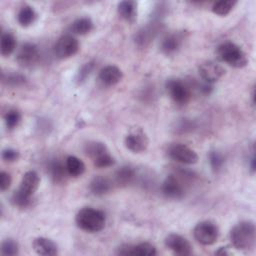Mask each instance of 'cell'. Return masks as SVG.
<instances>
[{"label": "cell", "mask_w": 256, "mask_h": 256, "mask_svg": "<svg viewBox=\"0 0 256 256\" xmlns=\"http://www.w3.org/2000/svg\"><path fill=\"white\" fill-rule=\"evenodd\" d=\"M40 184V177L36 171H27L20 182L19 188L14 191L11 197L12 203L20 208L28 207L31 204V197L37 191Z\"/></svg>", "instance_id": "cell-1"}, {"label": "cell", "mask_w": 256, "mask_h": 256, "mask_svg": "<svg viewBox=\"0 0 256 256\" xmlns=\"http://www.w3.org/2000/svg\"><path fill=\"white\" fill-rule=\"evenodd\" d=\"M136 177L135 170L131 166H122L115 173V183L118 186H127L131 184Z\"/></svg>", "instance_id": "cell-22"}, {"label": "cell", "mask_w": 256, "mask_h": 256, "mask_svg": "<svg viewBox=\"0 0 256 256\" xmlns=\"http://www.w3.org/2000/svg\"><path fill=\"white\" fill-rule=\"evenodd\" d=\"M94 66H95V64H94V62H92V61L85 63V64L79 69V71H78V73H77V75H76V82H77L78 84H82V83L89 77V75L91 74V72H92L93 69H94Z\"/></svg>", "instance_id": "cell-33"}, {"label": "cell", "mask_w": 256, "mask_h": 256, "mask_svg": "<svg viewBox=\"0 0 256 256\" xmlns=\"http://www.w3.org/2000/svg\"><path fill=\"white\" fill-rule=\"evenodd\" d=\"M77 226L87 232L101 231L106 223V216L103 211L91 207H85L78 211L75 217Z\"/></svg>", "instance_id": "cell-3"}, {"label": "cell", "mask_w": 256, "mask_h": 256, "mask_svg": "<svg viewBox=\"0 0 256 256\" xmlns=\"http://www.w3.org/2000/svg\"><path fill=\"white\" fill-rule=\"evenodd\" d=\"M79 50V42L72 35L61 36L54 45V53L59 59H67L74 56Z\"/></svg>", "instance_id": "cell-8"}, {"label": "cell", "mask_w": 256, "mask_h": 256, "mask_svg": "<svg viewBox=\"0 0 256 256\" xmlns=\"http://www.w3.org/2000/svg\"><path fill=\"white\" fill-rule=\"evenodd\" d=\"M225 162L224 156L218 151H211L209 153V163L213 171H219Z\"/></svg>", "instance_id": "cell-32"}, {"label": "cell", "mask_w": 256, "mask_h": 256, "mask_svg": "<svg viewBox=\"0 0 256 256\" xmlns=\"http://www.w3.org/2000/svg\"><path fill=\"white\" fill-rule=\"evenodd\" d=\"M250 169H251L252 172L255 171V157H254V155L250 159Z\"/></svg>", "instance_id": "cell-36"}, {"label": "cell", "mask_w": 256, "mask_h": 256, "mask_svg": "<svg viewBox=\"0 0 256 256\" xmlns=\"http://www.w3.org/2000/svg\"><path fill=\"white\" fill-rule=\"evenodd\" d=\"M89 188L92 194L96 196H102L111 190L112 183L108 178L104 176H97L92 179Z\"/></svg>", "instance_id": "cell-21"}, {"label": "cell", "mask_w": 256, "mask_h": 256, "mask_svg": "<svg viewBox=\"0 0 256 256\" xmlns=\"http://www.w3.org/2000/svg\"><path fill=\"white\" fill-rule=\"evenodd\" d=\"M21 121V114L16 109H10L4 115V122L7 129L12 130L16 128Z\"/></svg>", "instance_id": "cell-29"}, {"label": "cell", "mask_w": 256, "mask_h": 256, "mask_svg": "<svg viewBox=\"0 0 256 256\" xmlns=\"http://www.w3.org/2000/svg\"><path fill=\"white\" fill-rule=\"evenodd\" d=\"M194 238L202 245H212L219 236L218 227L211 221L199 222L193 230Z\"/></svg>", "instance_id": "cell-7"}, {"label": "cell", "mask_w": 256, "mask_h": 256, "mask_svg": "<svg viewBox=\"0 0 256 256\" xmlns=\"http://www.w3.org/2000/svg\"><path fill=\"white\" fill-rule=\"evenodd\" d=\"M184 40L183 33H171L165 36L161 42V50L166 55H172L176 53Z\"/></svg>", "instance_id": "cell-18"}, {"label": "cell", "mask_w": 256, "mask_h": 256, "mask_svg": "<svg viewBox=\"0 0 256 256\" xmlns=\"http://www.w3.org/2000/svg\"><path fill=\"white\" fill-rule=\"evenodd\" d=\"M162 193L170 199H181L185 194V188L179 176L175 174L168 175L161 186Z\"/></svg>", "instance_id": "cell-11"}, {"label": "cell", "mask_w": 256, "mask_h": 256, "mask_svg": "<svg viewBox=\"0 0 256 256\" xmlns=\"http://www.w3.org/2000/svg\"><path fill=\"white\" fill-rule=\"evenodd\" d=\"M236 5V1L232 0H221L217 1L212 5V12L219 16H225L231 12Z\"/></svg>", "instance_id": "cell-28"}, {"label": "cell", "mask_w": 256, "mask_h": 256, "mask_svg": "<svg viewBox=\"0 0 256 256\" xmlns=\"http://www.w3.org/2000/svg\"><path fill=\"white\" fill-rule=\"evenodd\" d=\"M36 17H37V13L35 12L34 8L31 7L30 5H24L20 8L17 14V21L21 26L27 27L34 23V21L36 20Z\"/></svg>", "instance_id": "cell-25"}, {"label": "cell", "mask_w": 256, "mask_h": 256, "mask_svg": "<svg viewBox=\"0 0 256 256\" xmlns=\"http://www.w3.org/2000/svg\"><path fill=\"white\" fill-rule=\"evenodd\" d=\"M65 166L70 176L78 177L85 172V164L76 156H68L65 160Z\"/></svg>", "instance_id": "cell-24"}, {"label": "cell", "mask_w": 256, "mask_h": 256, "mask_svg": "<svg viewBox=\"0 0 256 256\" xmlns=\"http://www.w3.org/2000/svg\"><path fill=\"white\" fill-rule=\"evenodd\" d=\"M200 77L209 84L218 81L225 74V70L221 65L213 61H207L199 66Z\"/></svg>", "instance_id": "cell-14"}, {"label": "cell", "mask_w": 256, "mask_h": 256, "mask_svg": "<svg viewBox=\"0 0 256 256\" xmlns=\"http://www.w3.org/2000/svg\"><path fill=\"white\" fill-rule=\"evenodd\" d=\"M123 73L120 68L115 65H108L103 67L98 75L100 82L105 86H113L121 81Z\"/></svg>", "instance_id": "cell-17"}, {"label": "cell", "mask_w": 256, "mask_h": 256, "mask_svg": "<svg viewBox=\"0 0 256 256\" xmlns=\"http://www.w3.org/2000/svg\"><path fill=\"white\" fill-rule=\"evenodd\" d=\"M86 154L92 159L94 165L99 168H106L114 165L115 160L109 153L107 146L98 141H91L85 145Z\"/></svg>", "instance_id": "cell-5"}, {"label": "cell", "mask_w": 256, "mask_h": 256, "mask_svg": "<svg viewBox=\"0 0 256 256\" xmlns=\"http://www.w3.org/2000/svg\"><path fill=\"white\" fill-rule=\"evenodd\" d=\"M157 251L154 245L149 242H142L136 245H123L118 248L117 254L120 255H140V256H151L156 255Z\"/></svg>", "instance_id": "cell-16"}, {"label": "cell", "mask_w": 256, "mask_h": 256, "mask_svg": "<svg viewBox=\"0 0 256 256\" xmlns=\"http://www.w3.org/2000/svg\"><path fill=\"white\" fill-rule=\"evenodd\" d=\"M39 59V50L33 43L26 42L18 50L16 60L23 67H31L37 63Z\"/></svg>", "instance_id": "cell-13"}, {"label": "cell", "mask_w": 256, "mask_h": 256, "mask_svg": "<svg viewBox=\"0 0 256 256\" xmlns=\"http://www.w3.org/2000/svg\"><path fill=\"white\" fill-rule=\"evenodd\" d=\"M161 23L158 21H153L146 26L142 27L136 34H135V43L139 47H145L153 41L155 36L157 35L158 31L161 28Z\"/></svg>", "instance_id": "cell-15"}, {"label": "cell", "mask_w": 256, "mask_h": 256, "mask_svg": "<svg viewBox=\"0 0 256 256\" xmlns=\"http://www.w3.org/2000/svg\"><path fill=\"white\" fill-rule=\"evenodd\" d=\"M48 171L52 180L55 183L64 182L68 174L65 164H63L59 160H53L52 162H50L48 166Z\"/></svg>", "instance_id": "cell-23"}, {"label": "cell", "mask_w": 256, "mask_h": 256, "mask_svg": "<svg viewBox=\"0 0 256 256\" xmlns=\"http://www.w3.org/2000/svg\"><path fill=\"white\" fill-rule=\"evenodd\" d=\"M217 56L222 62H225L235 68L244 67L248 62L243 50L238 45L230 41L224 42L218 46Z\"/></svg>", "instance_id": "cell-4"}, {"label": "cell", "mask_w": 256, "mask_h": 256, "mask_svg": "<svg viewBox=\"0 0 256 256\" xmlns=\"http://www.w3.org/2000/svg\"><path fill=\"white\" fill-rule=\"evenodd\" d=\"M165 245L174 254L180 256H187L192 254V246L189 241L183 236L171 233L165 238Z\"/></svg>", "instance_id": "cell-12"}, {"label": "cell", "mask_w": 256, "mask_h": 256, "mask_svg": "<svg viewBox=\"0 0 256 256\" xmlns=\"http://www.w3.org/2000/svg\"><path fill=\"white\" fill-rule=\"evenodd\" d=\"M2 81L9 86H21L25 84L26 78L18 73H8L2 75Z\"/></svg>", "instance_id": "cell-31"}, {"label": "cell", "mask_w": 256, "mask_h": 256, "mask_svg": "<svg viewBox=\"0 0 256 256\" xmlns=\"http://www.w3.org/2000/svg\"><path fill=\"white\" fill-rule=\"evenodd\" d=\"M232 245L238 250L251 249L256 240V228L252 221H242L236 224L230 231Z\"/></svg>", "instance_id": "cell-2"}, {"label": "cell", "mask_w": 256, "mask_h": 256, "mask_svg": "<svg viewBox=\"0 0 256 256\" xmlns=\"http://www.w3.org/2000/svg\"><path fill=\"white\" fill-rule=\"evenodd\" d=\"M168 156L173 159L176 162L182 163V164H195L198 161V155L197 153L192 150L190 147L184 145V144H173L168 148Z\"/></svg>", "instance_id": "cell-10"}, {"label": "cell", "mask_w": 256, "mask_h": 256, "mask_svg": "<svg viewBox=\"0 0 256 256\" xmlns=\"http://www.w3.org/2000/svg\"><path fill=\"white\" fill-rule=\"evenodd\" d=\"M33 249L34 251L43 256H54L58 253L57 245L48 238L38 237L33 241Z\"/></svg>", "instance_id": "cell-19"}, {"label": "cell", "mask_w": 256, "mask_h": 256, "mask_svg": "<svg viewBox=\"0 0 256 256\" xmlns=\"http://www.w3.org/2000/svg\"><path fill=\"white\" fill-rule=\"evenodd\" d=\"M19 253V245L13 239H5L1 244V254L5 256H14Z\"/></svg>", "instance_id": "cell-30"}, {"label": "cell", "mask_w": 256, "mask_h": 256, "mask_svg": "<svg viewBox=\"0 0 256 256\" xmlns=\"http://www.w3.org/2000/svg\"><path fill=\"white\" fill-rule=\"evenodd\" d=\"M125 146L133 153L144 152L149 144V139L143 129L136 127L130 130L124 139Z\"/></svg>", "instance_id": "cell-9"}, {"label": "cell", "mask_w": 256, "mask_h": 256, "mask_svg": "<svg viewBox=\"0 0 256 256\" xmlns=\"http://www.w3.org/2000/svg\"><path fill=\"white\" fill-rule=\"evenodd\" d=\"M166 90L170 98L178 105H185L191 98L189 85L180 79H170L166 83Z\"/></svg>", "instance_id": "cell-6"}, {"label": "cell", "mask_w": 256, "mask_h": 256, "mask_svg": "<svg viewBox=\"0 0 256 256\" xmlns=\"http://www.w3.org/2000/svg\"><path fill=\"white\" fill-rule=\"evenodd\" d=\"M19 152L15 149H12V148H6L2 151V159L5 161V162H8V163H11V162H14L16 160L19 159Z\"/></svg>", "instance_id": "cell-34"}, {"label": "cell", "mask_w": 256, "mask_h": 256, "mask_svg": "<svg viewBox=\"0 0 256 256\" xmlns=\"http://www.w3.org/2000/svg\"><path fill=\"white\" fill-rule=\"evenodd\" d=\"M12 179L9 173L5 172V171H1L0 172V189L1 191H6L10 185H11Z\"/></svg>", "instance_id": "cell-35"}, {"label": "cell", "mask_w": 256, "mask_h": 256, "mask_svg": "<svg viewBox=\"0 0 256 256\" xmlns=\"http://www.w3.org/2000/svg\"><path fill=\"white\" fill-rule=\"evenodd\" d=\"M118 13L122 19L127 22H134L137 17V3L131 0L121 1L118 4Z\"/></svg>", "instance_id": "cell-20"}, {"label": "cell", "mask_w": 256, "mask_h": 256, "mask_svg": "<svg viewBox=\"0 0 256 256\" xmlns=\"http://www.w3.org/2000/svg\"><path fill=\"white\" fill-rule=\"evenodd\" d=\"M16 48V39L14 35H12L9 32L3 33L1 35V41H0V50L1 54L3 56H9L13 53V51Z\"/></svg>", "instance_id": "cell-27"}, {"label": "cell", "mask_w": 256, "mask_h": 256, "mask_svg": "<svg viewBox=\"0 0 256 256\" xmlns=\"http://www.w3.org/2000/svg\"><path fill=\"white\" fill-rule=\"evenodd\" d=\"M94 24L92 20L88 17H81L76 19L70 27V30L77 35H85L92 31Z\"/></svg>", "instance_id": "cell-26"}]
</instances>
